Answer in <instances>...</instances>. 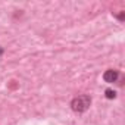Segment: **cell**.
Listing matches in <instances>:
<instances>
[{
    "label": "cell",
    "instance_id": "6da1fadb",
    "mask_svg": "<svg viewBox=\"0 0 125 125\" xmlns=\"http://www.w3.org/2000/svg\"><path fill=\"white\" fill-rule=\"evenodd\" d=\"M91 106V97L88 94H81L72 99L71 102V109L77 113H84L85 110H88V107Z\"/></svg>",
    "mask_w": 125,
    "mask_h": 125
},
{
    "label": "cell",
    "instance_id": "7a4b0ae2",
    "mask_svg": "<svg viewBox=\"0 0 125 125\" xmlns=\"http://www.w3.org/2000/svg\"><path fill=\"white\" fill-rule=\"evenodd\" d=\"M119 77H121V74H119V71H116V69H107V71H104V74H103V80H104L106 83H109V84L116 83V81L119 80Z\"/></svg>",
    "mask_w": 125,
    "mask_h": 125
},
{
    "label": "cell",
    "instance_id": "3957f363",
    "mask_svg": "<svg viewBox=\"0 0 125 125\" xmlns=\"http://www.w3.org/2000/svg\"><path fill=\"white\" fill-rule=\"evenodd\" d=\"M104 97L109 99V100H113V99H116V91L112 90V88H106L104 90Z\"/></svg>",
    "mask_w": 125,
    "mask_h": 125
},
{
    "label": "cell",
    "instance_id": "277c9868",
    "mask_svg": "<svg viewBox=\"0 0 125 125\" xmlns=\"http://www.w3.org/2000/svg\"><path fill=\"white\" fill-rule=\"evenodd\" d=\"M124 15H125V12H121L119 15H116V18H118L119 21H124Z\"/></svg>",
    "mask_w": 125,
    "mask_h": 125
},
{
    "label": "cell",
    "instance_id": "5b68a950",
    "mask_svg": "<svg viewBox=\"0 0 125 125\" xmlns=\"http://www.w3.org/2000/svg\"><path fill=\"white\" fill-rule=\"evenodd\" d=\"M2 54H3V49H2V47H0V56H2Z\"/></svg>",
    "mask_w": 125,
    "mask_h": 125
}]
</instances>
